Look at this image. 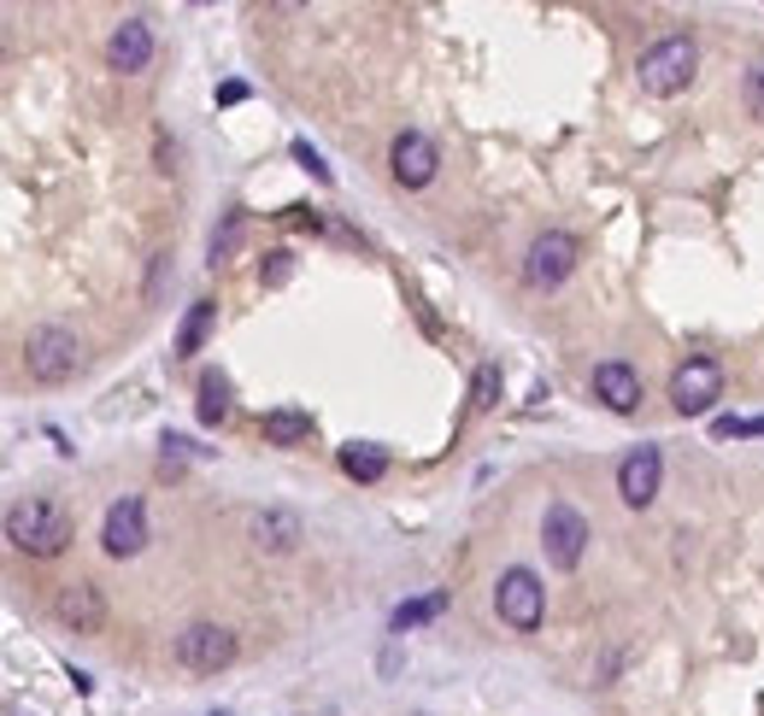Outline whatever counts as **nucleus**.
<instances>
[{
	"instance_id": "1",
	"label": "nucleus",
	"mask_w": 764,
	"mask_h": 716,
	"mask_svg": "<svg viewBox=\"0 0 764 716\" xmlns=\"http://www.w3.org/2000/svg\"><path fill=\"white\" fill-rule=\"evenodd\" d=\"M7 540L30 558H59L71 547V511L59 500H47V493H30L7 511Z\"/></svg>"
},
{
	"instance_id": "2",
	"label": "nucleus",
	"mask_w": 764,
	"mask_h": 716,
	"mask_svg": "<svg viewBox=\"0 0 764 716\" xmlns=\"http://www.w3.org/2000/svg\"><path fill=\"white\" fill-rule=\"evenodd\" d=\"M24 370H30V382H42V388L71 382L82 370V340L65 329V323H42V329H30V340H24Z\"/></svg>"
},
{
	"instance_id": "3",
	"label": "nucleus",
	"mask_w": 764,
	"mask_h": 716,
	"mask_svg": "<svg viewBox=\"0 0 764 716\" xmlns=\"http://www.w3.org/2000/svg\"><path fill=\"white\" fill-rule=\"evenodd\" d=\"M694 65H700V47H694V36H665V42H653L647 54H641L635 82L647 94H683L688 82H694Z\"/></svg>"
},
{
	"instance_id": "4",
	"label": "nucleus",
	"mask_w": 764,
	"mask_h": 716,
	"mask_svg": "<svg viewBox=\"0 0 764 716\" xmlns=\"http://www.w3.org/2000/svg\"><path fill=\"white\" fill-rule=\"evenodd\" d=\"M495 611H500V623L506 628H518V635H535L541 628V611H547V588H541V575L535 570H523L512 564L495 582Z\"/></svg>"
},
{
	"instance_id": "5",
	"label": "nucleus",
	"mask_w": 764,
	"mask_h": 716,
	"mask_svg": "<svg viewBox=\"0 0 764 716\" xmlns=\"http://www.w3.org/2000/svg\"><path fill=\"white\" fill-rule=\"evenodd\" d=\"M541 552H547L553 570H576L588 552V517L571 500H553L547 517H541Z\"/></svg>"
},
{
	"instance_id": "6",
	"label": "nucleus",
	"mask_w": 764,
	"mask_h": 716,
	"mask_svg": "<svg viewBox=\"0 0 764 716\" xmlns=\"http://www.w3.org/2000/svg\"><path fill=\"white\" fill-rule=\"evenodd\" d=\"M171 652H177L182 670H195V675H218L224 663H235V635H230L224 623H189V628L177 635Z\"/></svg>"
},
{
	"instance_id": "7",
	"label": "nucleus",
	"mask_w": 764,
	"mask_h": 716,
	"mask_svg": "<svg viewBox=\"0 0 764 716\" xmlns=\"http://www.w3.org/2000/svg\"><path fill=\"white\" fill-rule=\"evenodd\" d=\"M718 400H723V365L718 358H688V365H676V377H671V405L676 412L706 417Z\"/></svg>"
},
{
	"instance_id": "8",
	"label": "nucleus",
	"mask_w": 764,
	"mask_h": 716,
	"mask_svg": "<svg viewBox=\"0 0 764 716\" xmlns=\"http://www.w3.org/2000/svg\"><path fill=\"white\" fill-rule=\"evenodd\" d=\"M576 270V235L571 230H547L530 242V259H523V282L530 288H558Z\"/></svg>"
},
{
	"instance_id": "9",
	"label": "nucleus",
	"mask_w": 764,
	"mask_h": 716,
	"mask_svg": "<svg viewBox=\"0 0 764 716\" xmlns=\"http://www.w3.org/2000/svg\"><path fill=\"white\" fill-rule=\"evenodd\" d=\"M435 165H441V153H435V142L423 130H400L395 147H388V170H395L400 189H430Z\"/></svg>"
},
{
	"instance_id": "10",
	"label": "nucleus",
	"mask_w": 764,
	"mask_h": 716,
	"mask_svg": "<svg viewBox=\"0 0 764 716\" xmlns=\"http://www.w3.org/2000/svg\"><path fill=\"white\" fill-rule=\"evenodd\" d=\"M100 547H107L112 558H135L147 547V511H142V500H112L107 505V523H100Z\"/></svg>"
},
{
	"instance_id": "11",
	"label": "nucleus",
	"mask_w": 764,
	"mask_h": 716,
	"mask_svg": "<svg viewBox=\"0 0 764 716\" xmlns=\"http://www.w3.org/2000/svg\"><path fill=\"white\" fill-rule=\"evenodd\" d=\"M658 476H665V452L653 447H635L630 458L618 465V493H623V505H635V511H647L658 500Z\"/></svg>"
},
{
	"instance_id": "12",
	"label": "nucleus",
	"mask_w": 764,
	"mask_h": 716,
	"mask_svg": "<svg viewBox=\"0 0 764 716\" xmlns=\"http://www.w3.org/2000/svg\"><path fill=\"white\" fill-rule=\"evenodd\" d=\"M147 59H153V24L147 19H124L107 36V65L112 71H147Z\"/></svg>"
},
{
	"instance_id": "13",
	"label": "nucleus",
	"mask_w": 764,
	"mask_h": 716,
	"mask_svg": "<svg viewBox=\"0 0 764 716\" xmlns=\"http://www.w3.org/2000/svg\"><path fill=\"white\" fill-rule=\"evenodd\" d=\"M594 400H606L618 417H630L641 405V377L623 358H606V365H594Z\"/></svg>"
},
{
	"instance_id": "14",
	"label": "nucleus",
	"mask_w": 764,
	"mask_h": 716,
	"mask_svg": "<svg viewBox=\"0 0 764 716\" xmlns=\"http://www.w3.org/2000/svg\"><path fill=\"white\" fill-rule=\"evenodd\" d=\"M54 617H59L65 628H77V635H100V623H107V600H100L95 582H71V588L59 593Z\"/></svg>"
},
{
	"instance_id": "15",
	"label": "nucleus",
	"mask_w": 764,
	"mask_h": 716,
	"mask_svg": "<svg viewBox=\"0 0 764 716\" xmlns=\"http://www.w3.org/2000/svg\"><path fill=\"white\" fill-rule=\"evenodd\" d=\"M295 540H300L295 511H259V517H253V547L259 552H295Z\"/></svg>"
},
{
	"instance_id": "16",
	"label": "nucleus",
	"mask_w": 764,
	"mask_h": 716,
	"mask_svg": "<svg viewBox=\"0 0 764 716\" xmlns=\"http://www.w3.org/2000/svg\"><path fill=\"white\" fill-rule=\"evenodd\" d=\"M342 470L353 476V482H383V476H388V452L377 447V440H347V447H342Z\"/></svg>"
},
{
	"instance_id": "17",
	"label": "nucleus",
	"mask_w": 764,
	"mask_h": 716,
	"mask_svg": "<svg viewBox=\"0 0 764 716\" xmlns=\"http://www.w3.org/2000/svg\"><path fill=\"white\" fill-rule=\"evenodd\" d=\"M306 435H312V412H295V405L265 412V440H270V447H300Z\"/></svg>"
},
{
	"instance_id": "18",
	"label": "nucleus",
	"mask_w": 764,
	"mask_h": 716,
	"mask_svg": "<svg viewBox=\"0 0 764 716\" xmlns=\"http://www.w3.org/2000/svg\"><path fill=\"white\" fill-rule=\"evenodd\" d=\"M212 317H218V305H212V300H195V305H189V317H182V329H177V358H195L200 347H207Z\"/></svg>"
},
{
	"instance_id": "19",
	"label": "nucleus",
	"mask_w": 764,
	"mask_h": 716,
	"mask_svg": "<svg viewBox=\"0 0 764 716\" xmlns=\"http://www.w3.org/2000/svg\"><path fill=\"white\" fill-rule=\"evenodd\" d=\"M224 417H230V382L218 377V370H207V377H200V423L218 429Z\"/></svg>"
},
{
	"instance_id": "20",
	"label": "nucleus",
	"mask_w": 764,
	"mask_h": 716,
	"mask_svg": "<svg viewBox=\"0 0 764 716\" xmlns=\"http://www.w3.org/2000/svg\"><path fill=\"white\" fill-rule=\"evenodd\" d=\"M441 611H447V593H423V600H412V605H400L395 617H388V628H395V635H406V628L430 623V617H441Z\"/></svg>"
},
{
	"instance_id": "21",
	"label": "nucleus",
	"mask_w": 764,
	"mask_h": 716,
	"mask_svg": "<svg viewBox=\"0 0 764 716\" xmlns=\"http://www.w3.org/2000/svg\"><path fill=\"white\" fill-rule=\"evenodd\" d=\"M500 400V365H483L477 382H470V412H488Z\"/></svg>"
},
{
	"instance_id": "22",
	"label": "nucleus",
	"mask_w": 764,
	"mask_h": 716,
	"mask_svg": "<svg viewBox=\"0 0 764 716\" xmlns=\"http://www.w3.org/2000/svg\"><path fill=\"white\" fill-rule=\"evenodd\" d=\"M235 242H242V212H230V217H224V230L212 235V265H224Z\"/></svg>"
},
{
	"instance_id": "23",
	"label": "nucleus",
	"mask_w": 764,
	"mask_h": 716,
	"mask_svg": "<svg viewBox=\"0 0 764 716\" xmlns=\"http://www.w3.org/2000/svg\"><path fill=\"white\" fill-rule=\"evenodd\" d=\"M711 429H718L723 440H735V435H764V417H718Z\"/></svg>"
},
{
	"instance_id": "24",
	"label": "nucleus",
	"mask_w": 764,
	"mask_h": 716,
	"mask_svg": "<svg viewBox=\"0 0 764 716\" xmlns=\"http://www.w3.org/2000/svg\"><path fill=\"white\" fill-rule=\"evenodd\" d=\"M746 112L764 124V65H753V77H746Z\"/></svg>"
},
{
	"instance_id": "25",
	"label": "nucleus",
	"mask_w": 764,
	"mask_h": 716,
	"mask_svg": "<svg viewBox=\"0 0 764 716\" xmlns=\"http://www.w3.org/2000/svg\"><path fill=\"white\" fill-rule=\"evenodd\" d=\"M295 159H300L306 170H312V177H318V182H330V165H324V159H318V153H312V147H306V142H295Z\"/></svg>"
},
{
	"instance_id": "26",
	"label": "nucleus",
	"mask_w": 764,
	"mask_h": 716,
	"mask_svg": "<svg viewBox=\"0 0 764 716\" xmlns=\"http://www.w3.org/2000/svg\"><path fill=\"white\" fill-rule=\"evenodd\" d=\"M159 447H165V470H171V465H182V458L195 452V447H189V440H182V435H165Z\"/></svg>"
},
{
	"instance_id": "27",
	"label": "nucleus",
	"mask_w": 764,
	"mask_h": 716,
	"mask_svg": "<svg viewBox=\"0 0 764 716\" xmlns=\"http://www.w3.org/2000/svg\"><path fill=\"white\" fill-rule=\"evenodd\" d=\"M259 277H265L270 288H277V282H288V253H270V265L259 270Z\"/></svg>"
},
{
	"instance_id": "28",
	"label": "nucleus",
	"mask_w": 764,
	"mask_h": 716,
	"mask_svg": "<svg viewBox=\"0 0 764 716\" xmlns=\"http://www.w3.org/2000/svg\"><path fill=\"white\" fill-rule=\"evenodd\" d=\"M235 100H247V82H224L218 89V107H235Z\"/></svg>"
},
{
	"instance_id": "29",
	"label": "nucleus",
	"mask_w": 764,
	"mask_h": 716,
	"mask_svg": "<svg viewBox=\"0 0 764 716\" xmlns=\"http://www.w3.org/2000/svg\"><path fill=\"white\" fill-rule=\"evenodd\" d=\"M7 716H24V711H7Z\"/></svg>"
}]
</instances>
